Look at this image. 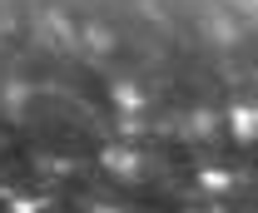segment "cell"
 Masks as SVG:
<instances>
[{
    "instance_id": "cell-3",
    "label": "cell",
    "mask_w": 258,
    "mask_h": 213,
    "mask_svg": "<svg viewBox=\"0 0 258 213\" xmlns=\"http://www.w3.org/2000/svg\"><path fill=\"white\" fill-rule=\"evenodd\" d=\"M184 139H194V144H204V139H224V114H214V109H194L189 124H184Z\"/></svg>"
},
{
    "instance_id": "cell-4",
    "label": "cell",
    "mask_w": 258,
    "mask_h": 213,
    "mask_svg": "<svg viewBox=\"0 0 258 213\" xmlns=\"http://www.w3.org/2000/svg\"><path fill=\"white\" fill-rule=\"evenodd\" d=\"M90 45L104 50V55H114V45H119V40H114V30H90Z\"/></svg>"
},
{
    "instance_id": "cell-2",
    "label": "cell",
    "mask_w": 258,
    "mask_h": 213,
    "mask_svg": "<svg viewBox=\"0 0 258 213\" xmlns=\"http://www.w3.org/2000/svg\"><path fill=\"white\" fill-rule=\"evenodd\" d=\"M104 164H109V174H119V179H144V169H149L154 159L139 154V149H104Z\"/></svg>"
},
{
    "instance_id": "cell-5",
    "label": "cell",
    "mask_w": 258,
    "mask_h": 213,
    "mask_svg": "<svg viewBox=\"0 0 258 213\" xmlns=\"http://www.w3.org/2000/svg\"><path fill=\"white\" fill-rule=\"evenodd\" d=\"M243 5H248V10H258V0H243Z\"/></svg>"
},
{
    "instance_id": "cell-1",
    "label": "cell",
    "mask_w": 258,
    "mask_h": 213,
    "mask_svg": "<svg viewBox=\"0 0 258 213\" xmlns=\"http://www.w3.org/2000/svg\"><path fill=\"white\" fill-rule=\"evenodd\" d=\"M224 134H233L238 144H258V104H233L224 119Z\"/></svg>"
}]
</instances>
